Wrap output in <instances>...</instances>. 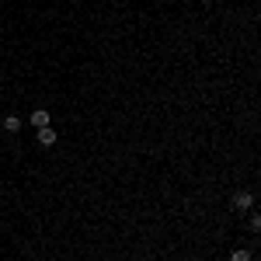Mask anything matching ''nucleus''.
Here are the masks:
<instances>
[{
	"instance_id": "f257e3e1",
	"label": "nucleus",
	"mask_w": 261,
	"mask_h": 261,
	"mask_svg": "<svg viewBox=\"0 0 261 261\" xmlns=\"http://www.w3.org/2000/svg\"><path fill=\"white\" fill-rule=\"evenodd\" d=\"M233 209H237V213H251V209H254V192L241 188V192L233 195Z\"/></svg>"
},
{
	"instance_id": "f03ea898",
	"label": "nucleus",
	"mask_w": 261,
	"mask_h": 261,
	"mask_svg": "<svg viewBox=\"0 0 261 261\" xmlns=\"http://www.w3.org/2000/svg\"><path fill=\"white\" fill-rule=\"evenodd\" d=\"M35 140H39V146H53V143H56V133H53V125H42L39 133H35Z\"/></svg>"
},
{
	"instance_id": "7ed1b4c3",
	"label": "nucleus",
	"mask_w": 261,
	"mask_h": 261,
	"mask_svg": "<svg viewBox=\"0 0 261 261\" xmlns=\"http://www.w3.org/2000/svg\"><path fill=\"white\" fill-rule=\"evenodd\" d=\"M32 125H35V129L49 125V112H45V108H35V112H32Z\"/></svg>"
},
{
	"instance_id": "20e7f679",
	"label": "nucleus",
	"mask_w": 261,
	"mask_h": 261,
	"mask_svg": "<svg viewBox=\"0 0 261 261\" xmlns=\"http://www.w3.org/2000/svg\"><path fill=\"white\" fill-rule=\"evenodd\" d=\"M4 129H7V133H18V129H21V119H18V115H7V119H4Z\"/></svg>"
},
{
	"instance_id": "39448f33",
	"label": "nucleus",
	"mask_w": 261,
	"mask_h": 261,
	"mask_svg": "<svg viewBox=\"0 0 261 261\" xmlns=\"http://www.w3.org/2000/svg\"><path fill=\"white\" fill-rule=\"evenodd\" d=\"M247 226H251L254 233H258V230H261V216H258V213H251V216H247Z\"/></svg>"
},
{
	"instance_id": "423d86ee",
	"label": "nucleus",
	"mask_w": 261,
	"mask_h": 261,
	"mask_svg": "<svg viewBox=\"0 0 261 261\" xmlns=\"http://www.w3.org/2000/svg\"><path fill=\"white\" fill-rule=\"evenodd\" d=\"M230 261H251V251H244V247H241V251L230 254Z\"/></svg>"
},
{
	"instance_id": "0eeeda50",
	"label": "nucleus",
	"mask_w": 261,
	"mask_h": 261,
	"mask_svg": "<svg viewBox=\"0 0 261 261\" xmlns=\"http://www.w3.org/2000/svg\"><path fill=\"white\" fill-rule=\"evenodd\" d=\"M195 261H205V258H195Z\"/></svg>"
}]
</instances>
